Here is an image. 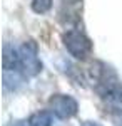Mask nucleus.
<instances>
[{
	"mask_svg": "<svg viewBox=\"0 0 122 126\" xmlns=\"http://www.w3.org/2000/svg\"><path fill=\"white\" fill-rule=\"evenodd\" d=\"M38 47L34 40H27L19 47V64L20 72L25 78H34L40 74L42 71V62L38 59Z\"/></svg>",
	"mask_w": 122,
	"mask_h": 126,
	"instance_id": "f257e3e1",
	"label": "nucleus"
},
{
	"mask_svg": "<svg viewBox=\"0 0 122 126\" xmlns=\"http://www.w3.org/2000/svg\"><path fill=\"white\" fill-rule=\"evenodd\" d=\"M62 40H64V46L69 50V54L72 57L79 59V61L87 59L90 56V52H92L90 39L85 34H82L80 30H69V32H65Z\"/></svg>",
	"mask_w": 122,
	"mask_h": 126,
	"instance_id": "f03ea898",
	"label": "nucleus"
},
{
	"mask_svg": "<svg viewBox=\"0 0 122 126\" xmlns=\"http://www.w3.org/2000/svg\"><path fill=\"white\" fill-rule=\"evenodd\" d=\"M79 104L69 94H54L49 99V111L59 119H69L77 113Z\"/></svg>",
	"mask_w": 122,
	"mask_h": 126,
	"instance_id": "7ed1b4c3",
	"label": "nucleus"
},
{
	"mask_svg": "<svg viewBox=\"0 0 122 126\" xmlns=\"http://www.w3.org/2000/svg\"><path fill=\"white\" fill-rule=\"evenodd\" d=\"M54 125V114L50 111H37L28 118V126H52Z\"/></svg>",
	"mask_w": 122,
	"mask_h": 126,
	"instance_id": "20e7f679",
	"label": "nucleus"
},
{
	"mask_svg": "<svg viewBox=\"0 0 122 126\" xmlns=\"http://www.w3.org/2000/svg\"><path fill=\"white\" fill-rule=\"evenodd\" d=\"M104 101L107 106H110L115 111H122V86H115L112 91H109L105 96H104Z\"/></svg>",
	"mask_w": 122,
	"mask_h": 126,
	"instance_id": "39448f33",
	"label": "nucleus"
},
{
	"mask_svg": "<svg viewBox=\"0 0 122 126\" xmlns=\"http://www.w3.org/2000/svg\"><path fill=\"white\" fill-rule=\"evenodd\" d=\"M54 0H32V10L37 14H47L52 9Z\"/></svg>",
	"mask_w": 122,
	"mask_h": 126,
	"instance_id": "423d86ee",
	"label": "nucleus"
},
{
	"mask_svg": "<svg viewBox=\"0 0 122 126\" xmlns=\"http://www.w3.org/2000/svg\"><path fill=\"white\" fill-rule=\"evenodd\" d=\"M62 2V5H79L80 3V0H60Z\"/></svg>",
	"mask_w": 122,
	"mask_h": 126,
	"instance_id": "0eeeda50",
	"label": "nucleus"
},
{
	"mask_svg": "<svg viewBox=\"0 0 122 126\" xmlns=\"http://www.w3.org/2000/svg\"><path fill=\"white\" fill-rule=\"evenodd\" d=\"M80 126H102V125L97 123V121H85V123H82Z\"/></svg>",
	"mask_w": 122,
	"mask_h": 126,
	"instance_id": "6e6552de",
	"label": "nucleus"
},
{
	"mask_svg": "<svg viewBox=\"0 0 122 126\" xmlns=\"http://www.w3.org/2000/svg\"><path fill=\"white\" fill-rule=\"evenodd\" d=\"M115 125H117V126H122V113L119 114V118L115 119Z\"/></svg>",
	"mask_w": 122,
	"mask_h": 126,
	"instance_id": "1a4fd4ad",
	"label": "nucleus"
}]
</instances>
